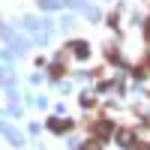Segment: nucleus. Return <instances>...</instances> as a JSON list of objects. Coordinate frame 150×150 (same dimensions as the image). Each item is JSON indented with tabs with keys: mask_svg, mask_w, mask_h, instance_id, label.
Listing matches in <instances>:
<instances>
[{
	"mask_svg": "<svg viewBox=\"0 0 150 150\" xmlns=\"http://www.w3.org/2000/svg\"><path fill=\"white\" fill-rule=\"evenodd\" d=\"M120 144H123V147H135V135H132L129 129H123V132H120Z\"/></svg>",
	"mask_w": 150,
	"mask_h": 150,
	"instance_id": "obj_3",
	"label": "nucleus"
},
{
	"mask_svg": "<svg viewBox=\"0 0 150 150\" xmlns=\"http://www.w3.org/2000/svg\"><path fill=\"white\" fill-rule=\"evenodd\" d=\"M48 126H51V129H54V132H66V129H69V126H72V123H69V120H60V117H54V120H51V123H48Z\"/></svg>",
	"mask_w": 150,
	"mask_h": 150,
	"instance_id": "obj_2",
	"label": "nucleus"
},
{
	"mask_svg": "<svg viewBox=\"0 0 150 150\" xmlns=\"http://www.w3.org/2000/svg\"><path fill=\"white\" fill-rule=\"evenodd\" d=\"M69 48H72V54H75V57H87V54H90V48H87V42H72Z\"/></svg>",
	"mask_w": 150,
	"mask_h": 150,
	"instance_id": "obj_1",
	"label": "nucleus"
}]
</instances>
